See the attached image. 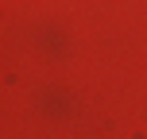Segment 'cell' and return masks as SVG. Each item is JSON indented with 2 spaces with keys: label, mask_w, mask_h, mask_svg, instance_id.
Returning <instances> with one entry per match:
<instances>
[]
</instances>
